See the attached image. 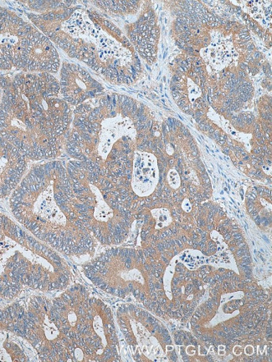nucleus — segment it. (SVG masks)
<instances>
[{
    "mask_svg": "<svg viewBox=\"0 0 272 362\" xmlns=\"http://www.w3.org/2000/svg\"><path fill=\"white\" fill-rule=\"evenodd\" d=\"M76 203L67 165L55 159L32 167L11 197L18 222L40 241L66 255L85 249Z\"/></svg>",
    "mask_w": 272,
    "mask_h": 362,
    "instance_id": "1",
    "label": "nucleus"
},
{
    "mask_svg": "<svg viewBox=\"0 0 272 362\" xmlns=\"http://www.w3.org/2000/svg\"><path fill=\"white\" fill-rule=\"evenodd\" d=\"M27 17L52 42L72 58L115 83L132 84L141 72V62L132 48H120L101 33L103 18L83 10L76 2H60L57 8Z\"/></svg>",
    "mask_w": 272,
    "mask_h": 362,
    "instance_id": "2",
    "label": "nucleus"
},
{
    "mask_svg": "<svg viewBox=\"0 0 272 362\" xmlns=\"http://www.w3.org/2000/svg\"><path fill=\"white\" fill-rule=\"evenodd\" d=\"M0 135L29 160L57 158L62 153L64 139L31 113L8 76H0Z\"/></svg>",
    "mask_w": 272,
    "mask_h": 362,
    "instance_id": "3",
    "label": "nucleus"
},
{
    "mask_svg": "<svg viewBox=\"0 0 272 362\" xmlns=\"http://www.w3.org/2000/svg\"><path fill=\"white\" fill-rule=\"evenodd\" d=\"M9 80L31 113L64 139L73 116L70 105L62 98L57 78L47 72H21Z\"/></svg>",
    "mask_w": 272,
    "mask_h": 362,
    "instance_id": "4",
    "label": "nucleus"
},
{
    "mask_svg": "<svg viewBox=\"0 0 272 362\" xmlns=\"http://www.w3.org/2000/svg\"><path fill=\"white\" fill-rule=\"evenodd\" d=\"M24 327L27 340L40 361H66L70 341L54 319L52 301L41 296L32 298L25 310Z\"/></svg>",
    "mask_w": 272,
    "mask_h": 362,
    "instance_id": "5",
    "label": "nucleus"
},
{
    "mask_svg": "<svg viewBox=\"0 0 272 362\" xmlns=\"http://www.w3.org/2000/svg\"><path fill=\"white\" fill-rule=\"evenodd\" d=\"M24 316L25 309L18 304L0 310V361L35 360V350L26 336Z\"/></svg>",
    "mask_w": 272,
    "mask_h": 362,
    "instance_id": "6",
    "label": "nucleus"
},
{
    "mask_svg": "<svg viewBox=\"0 0 272 362\" xmlns=\"http://www.w3.org/2000/svg\"><path fill=\"white\" fill-rule=\"evenodd\" d=\"M34 25L0 7V71L17 69L23 45Z\"/></svg>",
    "mask_w": 272,
    "mask_h": 362,
    "instance_id": "7",
    "label": "nucleus"
},
{
    "mask_svg": "<svg viewBox=\"0 0 272 362\" xmlns=\"http://www.w3.org/2000/svg\"><path fill=\"white\" fill-rule=\"evenodd\" d=\"M60 66L61 59L52 40L34 26L23 45L16 70L55 74L58 72Z\"/></svg>",
    "mask_w": 272,
    "mask_h": 362,
    "instance_id": "8",
    "label": "nucleus"
},
{
    "mask_svg": "<svg viewBox=\"0 0 272 362\" xmlns=\"http://www.w3.org/2000/svg\"><path fill=\"white\" fill-rule=\"evenodd\" d=\"M60 76V90L68 104L80 105L103 90L89 72L76 64L64 62Z\"/></svg>",
    "mask_w": 272,
    "mask_h": 362,
    "instance_id": "9",
    "label": "nucleus"
},
{
    "mask_svg": "<svg viewBox=\"0 0 272 362\" xmlns=\"http://www.w3.org/2000/svg\"><path fill=\"white\" fill-rule=\"evenodd\" d=\"M28 159L0 135V199L11 195L24 177Z\"/></svg>",
    "mask_w": 272,
    "mask_h": 362,
    "instance_id": "10",
    "label": "nucleus"
},
{
    "mask_svg": "<svg viewBox=\"0 0 272 362\" xmlns=\"http://www.w3.org/2000/svg\"><path fill=\"white\" fill-rule=\"evenodd\" d=\"M152 215L156 219V228L161 229L168 227L172 222L169 211L166 209H155L151 211Z\"/></svg>",
    "mask_w": 272,
    "mask_h": 362,
    "instance_id": "11",
    "label": "nucleus"
},
{
    "mask_svg": "<svg viewBox=\"0 0 272 362\" xmlns=\"http://www.w3.org/2000/svg\"><path fill=\"white\" fill-rule=\"evenodd\" d=\"M92 325H94V332L98 337H101V341H105V331H104V325L103 322V319L101 318L100 315L94 316V322H92Z\"/></svg>",
    "mask_w": 272,
    "mask_h": 362,
    "instance_id": "12",
    "label": "nucleus"
},
{
    "mask_svg": "<svg viewBox=\"0 0 272 362\" xmlns=\"http://www.w3.org/2000/svg\"><path fill=\"white\" fill-rule=\"evenodd\" d=\"M169 182L170 186L173 187L174 189H177L179 186H181V180H179V177L176 173H169Z\"/></svg>",
    "mask_w": 272,
    "mask_h": 362,
    "instance_id": "13",
    "label": "nucleus"
},
{
    "mask_svg": "<svg viewBox=\"0 0 272 362\" xmlns=\"http://www.w3.org/2000/svg\"><path fill=\"white\" fill-rule=\"evenodd\" d=\"M237 293H233V294L223 296L222 297H221V302H223V303H225V302L230 301L233 299H239V298L242 297V296H237Z\"/></svg>",
    "mask_w": 272,
    "mask_h": 362,
    "instance_id": "14",
    "label": "nucleus"
},
{
    "mask_svg": "<svg viewBox=\"0 0 272 362\" xmlns=\"http://www.w3.org/2000/svg\"><path fill=\"white\" fill-rule=\"evenodd\" d=\"M182 209L183 211H186V213H190L192 210V204L190 200L186 199L183 200L182 203Z\"/></svg>",
    "mask_w": 272,
    "mask_h": 362,
    "instance_id": "15",
    "label": "nucleus"
},
{
    "mask_svg": "<svg viewBox=\"0 0 272 362\" xmlns=\"http://www.w3.org/2000/svg\"><path fill=\"white\" fill-rule=\"evenodd\" d=\"M186 351L188 356H195L196 353V347L193 346H188Z\"/></svg>",
    "mask_w": 272,
    "mask_h": 362,
    "instance_id": "16",
    "label": "nucleus"
},
{
    "mask_svg": "<svg viewBox=\"0 0 272 362\" xmlns=\"http://www.w3.org/2000/svg\"><path fill=\"white\" fill-rule=\"evenodd\" d=\"M245 352L247 356H252L255 352L254 347L252 346H247L246 347Z\"/></svg>",
    "mask_w": 272,
    "mask_h": 362,
    "instance_id": "17",
    "label": "nucleus"
},
{
    "mask_svg": "<svg viewBox=\"0 0 272 362\" xmlns=\"http://www.w3.org/2000/svg\"><path fill=\"white\" fill-rule=\"evenodd\" d=\"M234 354L236 356H241L242 354V348L239 346H236L233 349Z\"/></svg>",
    "mask_w": 272,
    "mask_h": 362,
    "instance_id": "18",
    "label": "nucleus"
},
{
    "mask_svg": "<svg viewBox=\"0 0 272 362\" xmlns=\"http://www.w3.org/2000/svg\"><path fill=\"white\" fill-rule=\"evenodd\" d=\"M218 353H219L220 356H225V347L224 346H220Z\"/></svg>",
    "mask_w": 272,
    "mask_h": 362,
    "instance_id": "19",
    "label": "nucleus"
},
{
    "mask_svg": "<svg viewBox=\"0 0 272 362\" xmlns=\"http://www.w3.org/2000/svg\"><path fill=\"white\" fill-rule=\"evenodd\" d=\"M207 352H208V351H207L206 349H205L204 347H200V354L201 356H205L207 354Z\"/></svg>",
    "mask_w": 272,
    "mask_h": 362,
    "instance_id": "20",
    "label": "nucleus"
},
{
    "mask_svg": "<svg viewBox=\"0 0 272 362\" xmlns=\"http://www.w3.org/2000/svg\"><path fill=\"white\" fill-rule=\"evenodd\" d=\"M184 49H186V52L188 53V54H191V56H193V48L191 47H184Z\"/></svg>",
    "mask_w": 272,
    "mask_h": 362,
    "instance_id": "21",
    "label": "nucleus"
},
{
    "mask_svg": "<svg viewBox=\"0 0 272 362\" xmlns=\"http://www.w3.org/2000/svg\"><path fill=\"white\" fill-rule=\"evenodd\" d=\"M254 45L251 44L250 45H248L246 49L249 50V52H251V50L254 49Z\"/></svg>",
    "mask_w": 272,
    "mask_h": 362,
    "instance_id": "22",
    "label": "nucleus"
},
{
    "mask_svg": "<svg viewBox=\"0 0 272 362\" xmlns=\"http://www.w3.org/2000/svg\"><path fill=\"white\" fill-rule=\"evenodd\" d=\"M261 57V54L260 52H255L254 58L255 59H260Z\"/></svg>",
    "mask_w": 272,
    "mask_h": 362,
    "instance_id": "23",
    "label": "nucleus"
},
{
    "mask_svg": "<svg viewBox=\"0 0 272 362\" xmlns=\"http://www.w3.org/2000/svg\"><path fill=\"white\" fill-rule=\"evenodd\" d=\"M239 76L241 78L245 77L246 76V73L244 72V71H241L239 72Z\"/></svg>",
    "mask_w": 272,
    "mask_h": 362,
    "instance_id": "24",
    "label": "nucleus"
},
{
    "mask_svg": "<svg viewBox=\"0 0 272 362\" xmlns=\"http://www.w3.org/2000/svg\"><path fill=\"white\" fill-rule=\"evenodd\" d=\"M174 349V347L172 346H167V351H172Z\"/></svg>",
    "mask_w": 272,
    "mask_h": 362,
    "instance_id": "25",
    "label": "nucleus"
},
{
    "mask_svg": "<svg viewBox=\"0 0 272 362\" xmlns=\"http://www.w3.org/2000/svg\"><path fill=\"white\" fill-rule=\"evenodd\" d=\"M260 30H260V28H258V27H256V28H255V29H254V31H255V32H256V33H257V34H258V33H259Z\"/></svg>",
    "mask_w": 272,
    "mask_h": 362,
    "instance_id": "26",
    "label": "nucleus"
},
{
    "mask_svg": "<svg viewBox=\"0 0 272 362\" xmlns=\"http://www.w3.org/2000/svg\"><path fill=\"white\" fill-rule=\"evenodd\" d=\"M258 35H259L260 37H262V36H264V33H262V32H259V33H258Z\"/></svg>",
    "mask_w": 272,
    "mask_h": 362,
    "instance_id": "27",
    "label": "nucleus"
},
{
    "mask_svg": "<svg viewBox=\"0 0 272 362\" xmlns=\"http://www.w3.org/2000/svg\"><path fill=\"white\" fill-rule=\"evenodd\" d=\"M168 52L167 50H165L164 58L165 59L166 57H167Z\"/></svg>",
    "mask_w": 272,
    "mask_h": 362,
    "instance_id": "28",
    "label": "nucleus"
},
{
    "mask_svg": "<svg viewBox=\"0 0 272 362\" xmlns=\"http://www.w3.org/2000/svg\"><path fill=\"white\" fill-rule=\"evenodd\" d=\"M1 96H2V91H1V88H0V100H1Z\"/></svg>",
    "mask_w": 272,
    "mask_h": 362,
    "instance_id": "29",
    "label": "nucleus"
}]
</instances>
